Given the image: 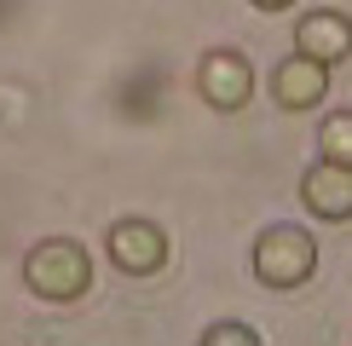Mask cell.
<instances>
[{
  "label": "cell",
  "mask_w": 352,
  "mask_h": 346,
  "mask_svg": "<svg viewBox=\"0 0 352 346\" xmlns=\"http://www.w3.org/2000/svg\"><path fill=\"white\" fill-rule=\"evenodd\" d=\"M23 288L35 300H52V306H69L93 288V254L81 249L76 237H41L35 249L23 254Z\"/></svg>",
  "instance_id": "obj_1"
},
{
  "label": "cell",
  "mask_w": 352,
  "mask_h": 346,
  "mask_svg": "<svg viewBox=\"0 0 352 346\" xmlns=\"http://www.w3.org/2000/svg\"><path fill=\"white\" fill-rule=\"evenodd\" d=\"M318 271V242L306 225H266L254 237V277L277 288V295H289V288L312 283Z\"/></svg>",
  "instance_id": "obj_2"
},
{
  "label": "cell",
  "mask_w": 352,
  "mask_h": 346,
  "mask_svg": "<svg viewBox=\"0 0 352 346\" xmlns=\"http://www.w3.org/2000/svg\"><path fill=\"white\" fill-rule=\"evenodd\" d=\"M254 64L237 52V47H214L197 58V98L219 115H237L248 110V98H254Z\"/></svg>",
  "instance_id": "obj_3"
},
{
  "label": "cell",
  "mask_w": 352,
  "mask_h": 346,
  "mask_svg": "<svg viewBox=\"0 0 352 346\" xmlns=\"http://www.w3.org/2000/svg\"><path fill=\"white\" fill-rule=\"evenodd\" d=\"M104 254H110L116 271H127V277H156V271L168 266V231L156 220L127 214V220H116L104 231Z\"/></svg>",
  "instance_id": "obj_4"
},
{
  "label": "cell",
  "mask_w": 352,
  "mask_h": 346,
  "mask_svg": "<svg viewBox=\"0 0 352 346\" xmlns=\"http://www.w3.org/2000/svg\"><path fill=\"white\" fill-rule=\"evenodd\" d=\"M324 93H329V64H318V58H306V52H289V58H277L272 64V98H277V110H318L324 104Z\"/></svg>",
  "instance_id": "obj_5"
},
{
  "label": "cell",
  "mask_w": 352,
  "mask_h": 346,
  "mask_svg": "<svg viewBox=\"0 0 352 346\" xmlns=\"http://www.w3.org/2000/svg\"><path fill=\"white\" fill-rule=\"evenodd\" d=\"M295 52L306 58H318V64H346L352 58V18L346 12H335V6H318V12H300V23H295Z\"/></svg>",
  "instance_id": "obj_6"
},
{
  "label": "cell",
  "mask_w": 352,
  "mask_h": 346,
  "mask_svg": "<svg viewBox=\"0 0 352 346\" xmlns=\"http://www.w3.org/2000/svg\"><path fill=\"white\" fill-rule=\"evenodd\" d=\"M300 202H306V214H318V220H329V225L352 220V168L329 162V156H324L318 168H306Z\"/></svg>",
  "instance_id": "obj_7"
},
{
  "label": "cell",
  "mask_w": 352,
  "mask_h": 346,
  "mask_svg": "<svg viewBox=\"0 0 352 346\" xmlns=\"http://www.w3.org/2000/svg\"><path fill=\"white\" fill-rule=\"evenodd\" d=\"M318 156L352 168V110H329L324 127H318Z\"/></svg>",
  "instance_id": "obj_8"
},
{
  "label": "cell",
  "mask_w": 352,
  "mask_h": 346,
  "mask_svg": "<svg viewBox=\"0 0 352 346\" xmlns=\"http://www.w3.org/2000/svg\"><path fill=\"white\" fill-rule=\"evenodd\" d=\"M202 341L208 346H260V335L248 323H237V317H226V323H208L202 329Z\"/></svg>",
  "instance_id": "obj_9"
},
{
  "label": "cell",
  "mask_w": 352,
  "mask_h": 346,
  "mask_svg": "<svg viewBox=\"0 0 352 346\" xmlns=\"http://www.w3.org/2000/svg\"><path fill=\"white\" fill-rule=\"evenodd\" d=\"M248 6H254V12H289L295 0H248Z\"/></svg>",
  "instance_id": "obj_10"
}]
</instances>
